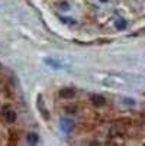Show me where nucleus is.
<instances>
[{
  "instance_id": "1",
  "label": "nucleus",
  "mask_w": 145,
  "mask_h": 146,
  "mask_svg": "<svg viewBox=\"0 0 145 146\" xmlns=\"http://www.w3.org/2000/svg\"><path fill=\"white\" fill-rule=\"evenodd\" d=\"M90 101H92L93 106H96V107H102V106H105V104H106V98L103 96H99V94H92L90 96Z\"/></svg>"
},
{
  "instance_id": "2",
  "label": "nucleus",
  "mask_w": 145,
  "mask_h": 146,
  "mask_svg": "<svg viewBox=\"0 0 145 146\" xmlns=\"http://www.w3.org/2000/svg\"><path fill=\"white\" fill-rule=\"evenodd\" d=\"M3 119H5L6 123H15V120H16V111L12 110V109H5Z\"/></svg>"
},
{
  "instance_id": "3",
  "label": "nucleus",
  "mask_w": 145,
  "mask_h": 146,
  "mask_svg": "<svg viewBox=\"0 0 145 146\" xmlns=\"http://www.w3.org/2000/svg\"><path fill=\"white\" fill-rule=\"evenodd\" d=\"M44 62H45L48 67L54 68V70H59V68H63V67H64L59 61H57V59H54V58H44Z\"/></svg>"
},
{
  "instance_id": "4",
  "label": "nucleus",
  "mask_w": 145,
  "mask_h": 146,
  "mask_svg": "<svg viewBox=\"0 0 145 146\" xmlns=\"http://www.w3.org/2000/svg\"><path fill=\"white\" fill-rule=\"evenodd\" d=\"M59 96L63 98H73L76 96V90L74 88H63L59 91Z\"/></svg>"
},
{
  "instance_id": "5",
  "label": "nucleus",
  "mask_w": 145,
  "mask_h": 146,
  "mask_svg": "<svg viewBox=\"0 0 145 146\" xmlns=\"http://www.w3.org/2000/svg\"><path fill=\"white\" fill-rule=\"evenodd\" d=\"M38 107H39V110H42V114H44V117L48 120L49 119V116H48V110L45 109V106H44V100H42V97H38Z\"/></svg>"
},
{
  "instance_id": "6",
  "label": "nucleus",
  "mask_w": 145,
  "mask_h": 146,
  "mask_svg": "<svg viewBox=\"0 0 145 146\" xmlns=\"http://www.w3.org/2000/svg\"><path fill=\"white\" fill-rule=\"evenodd\" d=\"M26 140H28V143H29V145H35V143H38V142H39V136H38L36 133H28Z\"/></svg>"
},
{
  "instance_id": "7",
  "label": "nucleus",
  "mask_w": 145,
  "mask_h": 146,
  "mask_svg": "<svg viewBox=\"0 0 145 146\" xmlns=\"http://www.w3.org/2000/svg\"><path fill=\"white\" fill-rule=\"evenodd\" d=\"M115 26H116V29L123 31V29H126L128 23H126V20H125V19H118L116 22H115Z\"/></svg>"
},
{
  "instance_id": "8",
  "label": "nucleus",
  "mask_w": 145,
  "mask_h": 146,
  "mask_svg": "<svg viewBox=\"0 0 145 146\" xmlns=\"http://www.w3.org/2000/svg\"><path fill=\"white\" fill-rule=\"evenodd\" d=\"M65 111L70 113V114H76L77 113V106H67L65 107Z\"/></svg>"
},
{
  "instance_id": "9",
  "label": "nucleus",
  "mask_w": 145,
  "mask_h": 146,
  "mask_svg": "<svg viewBox=\"0 0 145 146\" xmlns=\"http://www.w3.org/2000/svg\"><path fill=\"white\" fill-rule=\"evenodd\" d=\"M123 103L128 104V106H135V100L132 98H123Z\"/></svg>"
},
{
  "instance_id": "10",
  "label": "nucleus",
  "mask_w": 145,
  "mask_h": 146,
  "mask_svg": "<svg viewBox=\"0 0 145 146\" xmlns=\"http://www.w3.org/2000/svg\"><path fill=\"white\" fill-rule=\"evenodd\" d=\"M63 127H65L67 130H68V129H71V121H68V120H65V121H64V120H63Z\"/></svg>"
},
{
  "instance_id": "11",
  "label": "nucleus",
  "mask_w": 145,
  "mask_h": 146,
  "mask_svg": "<svg viewBox=\"0 0 145 146\" xmlns=\"http://www.w3.org/2000/svg\"><path fill=\"white\" fill-rule=\"evenodd\" d=\"M102 2H108V0H102Z\"/></svg>"
}]
</instances>
